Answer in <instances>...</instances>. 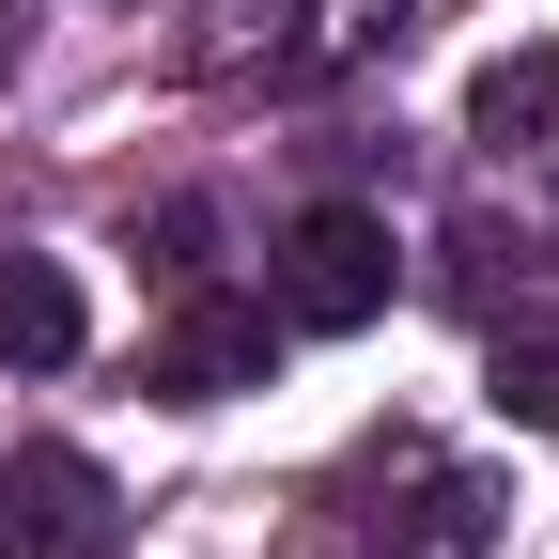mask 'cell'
Returning <instances> with one entry per match:
<instances>
[{
  "label": "cell",
  "mask_w": 559,
  "mask_h": 559,
  "mask_svg": "<svg viewBox=\"0 0 559 559\" xmlns=\"http://www.w3.org/2000/svg\"><path fill=\"white\" fill-rule=\"evenodd\" d=\"M16 62H32V0H0V79H16Z\"/></svg>",
  "instance_id": "obj_7"
},
{
  "label": "cell",
  "mask_w": 559,
  "mask_h": 559,
  "mask_svg": "<svg viewBox=\"0 0 559 559\" xmlns=\"http://www.w3.org/2000/svg\"><path fill=\"white\" fill-rule=\"evenodd\" d=\"M466 140L481 156H559V47H513L466 79Z\"/></svg>",
  "instance_id": "obj_4"
},
{
  "label": "cell",
  "mask_w": 559,
  "mask_h": 559,
  "mask_svg": "<svg viewBox=\"0 0 559 559\" xmlns=\"http://www.w3.org/2000/svg\"><path fill=\"white\" fill-rule=\"evenodd\" d=\"M124 544V498L94 451H16L0 466V559H109Z\"/></svg>",
  "instance_id": "obj_2"
},
{
  "label": "cell",
  "mask_w": 559,
  "mask_h": 559,
  "mask_svg": "<svg viewBox=\"0 0 559 559\" xmlns=\"http://www.w3.org/2000/svg\"><path fill=\"white\" fill-rule=\"evenodd\" d=\"M481 389H498V419L559 436V342H544V326H498V373H481Z\"/></svg>",
  "instance_id": "obj_6"
},
{
  "label": "cell",
  "mask_w": 559,
  "mask_h": 559,
  "mask_svg": "<svg viewBox=\"0 0 559 559\" xmlns=\"http://www.w3.org/2000/svg\"><path fill=\"white\" fill-rule=\"evenodd\" d=\"M389 280H404V249H389L373 202H311V218L280 234V311L296 326H373Z\"/></svg>",
  "instance_id": "obj_1"
},
{
  "label": "cell",
  "mask_w": 559,
  "mask_h": 559,
  "mask_svg": "<svg viewBox=\"0 0 559 559\" xmlns=\"http://www.w3.org/2000/svg\"><path fill=\"white\" fill-rule=\"evenodd\" d=\"M140 389H171V404H234V389H264V311L187 296V311L156 326V358H140Z\"/></svg>",
  "instance_id": "obj_3"
},
{
  "label": "cell",
  "mask_w": 559,
  "mask_h": 559,
  "mask_svg": "<svg viewBox=\"0 0 559 559\" xmlns=\"http://www.w3.org/2000/svg\"><path fill=\"white\" fill-rule=\"evenodd\" d=\"M0 358H16V373L79 358V280H62L47 249H0Z\"/></svg>",
  "instance_id": "obj_5"
}]
</instances>
